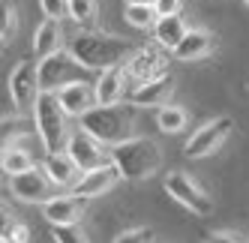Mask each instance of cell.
<instances>
[{
  "mask_svg": "<svg viewBox=\"0 0 249 243\" xmlns=\"http://www.w3.org/2000/svg\"><path fill=\"white\" fill-rule=\"evenodd\" d=\"M132 51H138V48L129 39L111 36V33H96V30L78 33L69 42V54L84 69H90V72H105L111 66H123V60L132 57Z\"/></svg>",
  "mask_w": 249,
  "mask_h": 243,
  "instance_id": "1",
  "label": "cell"
},
{
  "mask_svg": "<svg viewBox=\"0 0 249 243\" xmlns=\"http://www.w3.org/2000/svg\"><path fill=\"white\" fill-rule=\"evenodd\" d=\"M81 129L111 150L132 138V111L123 105H96L81 117Z\"/></svg>",
  "mask_w": 249,
  "mask_h": 243,
  "instance_id": "2",
  "label": "cell"
},
{
  "mask_svg": "<svg viewBox=\"0 0 249 243\" xmlns=\"http://www.w3.org/2000/svg\"><path fill=\"white\" fill-rule=\"evenodd\" d=\"M111 162L117 165L123 180H144L162 162V153L153 138H129L117 147H111Z\"/></svg>",
  "mask_w": 249,
  "mask_h": 243,
  "instance_id": "3",
  "label": "cell"
},
{
  "mask_svg": "<svg viewBox=\"0 0 249 243\" xmlns=\"http://www.w3.org/2000/svg\"><path fill=\"white\" fill-rule=\"evenodd\" d=\"M66 111L60 105L57 93H42L36 102V111H33V120H36V132L42 138V144L48 153H63L69 132H66Z\"/></svg>",
  "mask_w": 249,
  "mask_h": 243,
  "instance_id": "4",
  "label": "cell"
},
{
  "mask_svg": "<svg viewBox=\"0 0 249 243\" xmlns=\"http://www.w3.org/2000/svg\"><path fill=\"white\" fill-rule=\"evenodd\" d=\"M90 69H84L69 51H57L45 60H39V84H42V93H60L69 84H78L87 78Z\"/></svg>",
  "mask_w": 249,
  "mask_h": 243,
  "instance_id": "5",
  "label": "cell"
},
{
  "mask_svg": "<svg viewBox=\"0 0 249 243\" xmlns=\"http://www.w3.org/2000/svg\"><path fill=\"white\" fill-rule=\"evenodd\" d=\"M9 93L12 102L21 114H33L36 111V102L42 96V84H39V63L33 60H21L12 69L9 75Z\"/></svg>",
  "mask_w": 249,
  "mask_h": 243,
  "instance_id": "6",
  "label": "cell"
},
{
  "mask_svg": "<svg viewBox=\"0 0 249 243\" xmlns=\"http://www.w3.org/2000/svg\"><path fill=\"white\" fill-rule=\"evenodd\" d=\"M66 156L81 168V174H84V171H93V168H102V165L111 162V150L105 147V144H99L93 135H87L84 129H78V132L69 135V141H66Z\"/></svg>",
  "mask_w": 249,
  "mask_h": 243,
  "instance_id": "7",
  "label": "cell"
},
{
  "mask_svg": "<svg viewBox=\"0 0 249 243\" xmlns=\"http://www.w3.org/2000/svg\"><path fill=\"white\" fill-rule=\"evenodd\" d=\"M165 192H168L177 204H183L186 210L198 213V216L213 213V201H210V195H207L189 174H180V171L168 174V177H165Z\"/></svg>",
  "mask_w": 249,
  "mask_h": 243,
  "instance_id": "8",
  "label": "cell"
},
{
  "mask_svg": "<svg viewBox=\"0 0 249 243\" xmlns=\"http://www.w3.org/2000/svg\"><path fill=\"white\" fill-rule=\"evenodd\" d=\"M231 129H234V120H231V117H213L210 123L198 126V129L189 135V141H186L183 153L189 156V159H198V156H210L216 147H222V141L231 135Z\"/></svg>",
  "mask_w": 249,
  "mask_h": 243,
  "instance_id": "9",
  "label": "cell"
},
{
  "mask_svg": "<svg viewBox=\"0 0 249 243\" xmlns=\"http://www.w3.org/2000/svg\"><path fill=\"white\" fill-rule=\"evenodd\" d=\"M9 192L18 198V201H27V204H48L54 195V183L45 177V171L39 168H30L24 174H15L9 177Z\"/></svg>",
  "mask_w": 249,
  "mask_h": 243,
  "instance_id": "10",
  "label": "cell"
},
{
  "mask_svg": "<svg viewBox=\"0 0 249 243\" xmlns=\"http://www.w3.org/2000/svg\"><path fill=\"white\" fill-rule=\"evenodd\" d=\"M117 180H120V171H117L114 162H108V165H102V168L84 171L81 180H78L75 189H72V195H78V198H84V201H87V198H96V195H102V192H108Z\"/></svg>",
  "mask_w": 249,
  "mask_h": 243,
  "instance_id": "11",
  "label": "cell"
},
{
  "mask_svg": "<svg viewBox=\"0 0 249 243\" xmlns=\"http://www.w3.org/2000/svg\"><path fill=\"white\" fill-rule=\"evenodd\" d=\"M57 99H60V105H63V111L69 114V117H84L87 111H93L99 102H96V90L90 87L87 81H78V84H69V87H63L60 93H57Z\"/></svg>",
  "mask_w": 249,
  "mask_h": 243,
  "instance_id": "12",
  "label": "cell"
},
{
  "mask_svg": "<svg viewBox=\"0 0 249 243\" xmlns=\"http://www.w3.org/2000/svg\"><path fill=\"white\" fill-rule=\"evenodd\" d=\"M126 72H129L138 84L153 81V78H159V75H165V57L159 54L156 48H138L135 54L126 60Z\"/></svg>",
  "mask_w": 249,
  "mask_h": 243,
  "instance_id": "13",
  "label": "cell"
},
{
  "mask_svg": "<svg viewBox=\"0 0 249 243\" xmlns=\"http://www.w3.org/2000/svg\"><path fill=\"white\" fill-rule=\"evenodd\" d=\"M81 210H84V198H78V195H57L48 204H42V216L48 219L51 228H57V225H75L81 219Z\"/></svg>",
  "mask_w": 249,
  "mask_h": 243,
  "instance_id": "14",
  "label": "cell"
},
{
  "mask_svg": "<svg viewBox=\"0 0 249 243\" xmlns=\"http://www.w3.org/2000/svg\"><path fill=\"white\" fill-rule=\"evenodd\" d=\"M42 171H45V177L54 183V186H69V189H75V183L81 180V174H78V165L66 156V150L63 153H48L45 159H42Z\"/></svg>",
  "mask_w": 249,
  "mask_h": 243,
  "instance_id": "15",
  "label": "cell"
},
{
  "mask_svg": "<svg viewBox=\"0 0 249 243\" xmlns=\"http://www.w3.org/2000/svg\"><path fill=\"white\" fill-rule=\"evenodd\" d=\"M126 75V66H111L105 69V72H99L93 90H96V102L99 105H117L120 96H123V78Z\"/></svg>",
  "mask_w": 249,
  "mask_h": 243,
  "instance_id": "16",
  "label": "cell"
},
{
  "mask_svg": "<svg viewBox=\"0 0 249 243\" xmlns=\"http://www.w3.org/2000/svg\"><path fill=\"white\" fill-rule=\"evenodd\" d=\"M210 48H213V36H210V30H201V27H192L183 42L174 48V57L177 60H198L204 54H210Z\"/></svg>",
  "mask_w": 249,
  "mask_h": 243,
  "instance_id": "17",
  "label": "cell"
},
{
  "mask_svg": "<svg viewBox=\"0 0 249 243\" xmlns=\"http://www.w3.org/2000/svg\"><path fill=\"white\" fill-rule=\"evenodd\" d=\"M171 87H174V81H171V75L165 72V75H159V78H153V81L138 84L135 93H132V102H135V105H162V99H168Z\"/></svg>",
  "mask_w": 249,
  "mask_h": 243,
  "instance_id": "18",
  "label": "cell"
},
{
  "mask_svg": "<svg viewBox=\"0 0 249 243\" xmlns=\"http://www.w3.org/2000/svg\"><path fill=\"white\" fill-rule=\"evenodd\" d=\"M33 51H36V57L45 60L51 54H57L60 51V21H51L45 18L36 30V36H33Z\"/></svg>",
  "mask_w": 249,
  "mask_h": 243,
  "instance_id": "19",
  "label": "cell"
},
{
  "mask_svg": "<svg viewBox=\"0 0 249 243\" xmlns=\"http://www.w3.org/2000/svg\"><path fill=\"white\" fill-rule=\"evenodd\" d=\"M153 33H156L159 45H165V48H171V51H174L177 45L183 42V36L189 33V27L183 24L180 15H168V18H159V21H156Z\"/></svg>",
  "mask_w": 249,
  "mask_h": 243,
  "instance_id": "20",
  "label": "cell"
},
{
  "mask_svg": "<svg viewBox=\"0 0 249 243\" xmlns=\"http://www.w3.org/2000/svg\"><path fill=\"white\" fill-rule=\"evenodd\" d=\"M126 21L138 30H153L159 21V12L153 3H126Z\"/></svg>",
  "mask_w": 249,
  "mask_h": 243,
  "instance_id": "21",
  "label": "cell"
},
{
  "mask_svg": "<svg viewBox=\"0 0 249 243\" xmlns=\"http://www.w3.org/2000/svg\"><path fill=\"white\" fill-rule=\"evenodd\" d=\"M33 168V156L24 150V147H15V144H9L6 150H3V171L9 177H15V174H24V171H30Z\"/></svg>",
  "mask_w": 249,
  "mask_h": 243,
  "instance_id": "22",
  "label": "cell"
},
{
  "mask_svg": "<svg viewBox=\"0 0 249 243\" xmlns=\"http://www.w3.org/2000/svg\"><path fill=\"white\" fill-rule=\"evenodd\" d=\"M156 123H159V129H162V132L174 135V132H180L186 126V111L180 105H162V108H159V114H156Z\"/></svg>",
  "mask_w": 249,
  "mask_h": 243,
  "instance_id": "23",
  "label": "cell"
},
{
  "mask_svg": "<svg viewBox=\"0 0 249 243\" xmlns=\"http://www.w3.org/2000/svg\"><path fill=\"white\" fill-rule=\"evenodd\" d=\"M57 243H90V237L84 234V228L75 222V225H57V228H51Z\"/></svg>",
  "mask_w": 249,
  "mask_h": 243,
  "instance_id": "24",
  "label": "cell"
},
{
  "mask_svg": "<svg viewBox=\"0 0 249 243\" xmlns=\"http://www.w3.org/2000/svg\"><path fill=\"white\" fill-rule=\"evenodd\" d=\"M96 12V3L93 0H69V18L75 24H87Z\"/></svg>",
  "mask_w": 249,
  "mask_h": 243,
  "instance_id": "25",
  "label": "cell"
},
{
  "mask_svg": "<svg viewBox=\"0 0 249 243\" xmlns=\"http://www.w3.org/2000/svg\"><path fill=\"white\" fill-rule=\"evenodd\" d=\"M39 6L51 21H60L63 15H69V0H39Z\"/></svg>",
  "mask_w": 249,
  "mask_h": 243,
  "instance_id": "26",
  "label": "cell"
},
{
  "mask_svg": "<svg viewBox=\"0 0 249 243\" xmlns=\"http://www.w3.org/2000/svg\"><path fill=\"white\" fill-rule=\"evenodd\" d=\"M114 243H150V231L147 228H132L114 237Z\"/></svg>",
  "mask_w": 249,
  "mask_h": 243,
  "instance_id": "27",
  "label": "cell"
},
{
  "mask_svg": "<svg viewBox=\"0 0 249 243\" xmlns=\"http://www.w3.org/2000/svg\"><path fill=\"white\" fill-rule=\"evenodd\" d=\"M15 27H18V15H15L12 6L3 9V42H9L15 36Z\"/></svg>",
  "mask_w": 249,
  "mask_h": 243,
  "instance_id": "28",
  "label": "cell"
},
{
  "mask_svg": "<svg viewBox=\"0 0 249 243\" xmlns=\"http://www.w3.org/2000/svg\"><path fill=\"white\" fill-rule=\"evenodd\" d=\"M153 6L159 12V18H168V15H180V0H153Z\"/></svg>",
  "mask_w": 249,
  "mask_h": 243,
  "instance_id": "29",
  "label": "cell"
},
{
  "mask_svg": "<svg viewBox=\"0 0 249 243\" xmlns=\"http://www.w3.org/2000/svg\"><path fill=\"white\" fill-rule=\"evenodd\" d=\"M24 237H27L24 225H12V228L3 231V240H6V243H24Z\"/></svg>",
  "mask_w": 249,
  "mask_h": 243,
  "instance_id": "30",
  "label": "cell"
},
{
  "mask_svg": "<svg viewBox=\"0 0 249 243\" xmlns=\"http://www.w3.org/2000/svg\"><path fill=\"white\" fill-rule=\"evenodd\" d=\"M207 243H237V237L228 234V231H213V234L207 237Z\"/></svg>",
  "mask_w": 249,
  "mask_h": 243,
  "instance_id": "31",
  "label": "cell"
},
{
  "mask_svg": "<svg viewBox=\"0 0 249 243\" xmlns=\"http://www.w3.org/2000/svg\"><path fill=\"white\" fill-rule=\"evenodd\" d=\"M129 3H153V0H129Z\"/></svg>",
  "mask_w": 249,
  "mask_h": 243,
  "instance_id": "32",
  "label": "cell"
},
{
  "mask_svg": "<svg viewBox=\"0 0 249 243\" xmlns=\"http://www.w3.org/2000/svg\"><path fill=\"white\" fill-rule=\"evenodd\" d=\"M246 3H249V0H246Z\"/></svg>",
  "mask_w": 249,
  "mask_h": 243,
  "instance_id": "33",
  "label": "cell"
}]
</instances>
